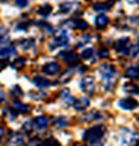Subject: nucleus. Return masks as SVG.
Masks as SVG:
<instances>
[{
  "mask_svg": "<svg viewBox=\"0 0 139 146\" xmlns=\"http://www.w3.org/2000/svg\"><path fill=\"white\" fill-rule=\"evenodd\" d=\"M4 132H5V130H4V127H1V126H0V141H1V139H3Z\"/></svg>",
  "mask_w": 139,
  "mask_h": 146,
  "instance_id": "nucleus-43",
  "label": "nucleus"
},
{
  "mask_svg": "<svg viewBox=\"0 0 139 146\" xmlns=\"http://www.w3.org/2000/svg\"><path fill=\"white\" fill-rule=\"evenodd\" d=\"M38 26H40L41 29H43V30L46 31L48 34H54V29H52V27H51L50 25H48V23H45V22H42V23H38Z\"/></svg>",
  "mask_w": 139,
  "mask_h": 146,
  "instance_id": "nucleus-32",
  "label": "nucleus"
},
{
  "mask_svg": "<svg viewBox=\"0 0 139 146\" xmlns=\"http://www.w3.org/2000/svg\"><path fill=\"white\" fill-rule=\"evenodd\" d=\"M23 136L20 132H11L7 137V146H21L23 144Z\"/></svg>",
  "mask_w": 139,
  "mask_h": 146,
  "instance_id": "nucleus-7",
  "label": "nucleus"
},
{
  "mask_svg": "<svg viewBox=\"0 0 139 146\" xmlns=\"http://www.w3.org/2000/svg\"><path fill=\"white\" fill-rule=\"evenodd\" d=\"M60 100L67 106V107H71V106H73V103H74V98L70 94V90L68 89H63L62 92H60Z\"/></svg>",
  "mask_w": 139,
  "mask_h": 146,
  "instance_id": "nucleus-11",
  "label": "nucleus"
},
{
  "mask_svg": "<svg viewBox=\"0 0 139 146\" xmlns=\"http://www.w3.org/2000/svg\"><path fill=\"white\" fill-rule=\"evenodd\" d=\"M128 3L133 4V5H138L139 4V0H128Z\"/></svg>",
  "mask_w": 139,
  "mask_h": 146,
  "instance_id": "nucleus-44",
  "label": "nucleus"
},
{
  "mask_svg": "<svg viewBox=\"0 0 139 146\" xmlns=\"http://www.w3.org/2000/svg\"><path fill=\"white\" fill-rule=\"evenodd\" d=\"M22 130L27 133V135H29L31 131H32V122H30V121H27L23 125H22Z\"/></svg>",
  "mask_w": 139,
  "mask_h": 146,
  "instance_id": "nucleus-30",
  "label": "nucleus"
},
{
  "mask_svg": "<svg viewBox=\"0 0 139 146\" xmlns=\"http://www.w3.org/2000/svg\"><path fill=\"white\" fill-rule=\"evenodd\" d=\"M138 53H139V46H138V45H136V46L132 45V48H131V50H130L131 57H136Z\"/></svg>",
  "mask_w": 139,
  "mask_h": 146,
  "instance_id": "nucleus-39",
  "label": "nucleus"
},
{
  "mask_svg": "<svg viewBox=\"0 0 139 146\" xmlns=\"http://www.w3.org/2000/svg\"><path fill=\"white\" fill-rule=\"evenodd\" d=\"M67 124H68V122H67V119H66L65 117H59V118H57V119L54 122V126H55V127H58V129H63V127H66Z\"/></svg>",
  "mask_w": 139,
  "mask_h": 146,
  "instance_id": "nucleus-25",
  "label": "nucleus"
},
{
  "mask_svg": "<svg viewBox=\"0 0 139 146\" xmlns=\"http://www.w3.org/2000/svg\"><path fill=\"white\" fill-rule=\"evenodd\" d=\"M24 64H26V58L20 57V58H16V59L13 62L12 66H13V68H15V70H21V68H23Z\"/></svg>",
  "mask_w": 139,
  "mask_h": 146,
  "instance_id": "nucleus-24",
  "label": "nucleus"
},
{
  "mask_svg": "<svg viewBox=\"0 0 139 146\" xmlns=\"http://www.w3.org/2000/svg\"><path fill=\"white\" fill-rule=\"evenodd\" d=\"M15 5L20 8H23V7H27L28 5V0H15Z\"/></svg>",
  "mask_w": 139,
  "mask_h": 146,
  "instance_id": "nucleus-38",
  "label": "nucleus"
},
{
  "mask_svg": "<svg viewBox=\"0 0 139 146\" xmlns=\"http://www.w3.org/2000/svg\"><path fill=\"white\" fill-rule=\"evenodd\" d=\"M89 104H91V102H89L88 98H80L79 100L74 101L73 107H74V109L77 111H83L89 107Z\"/></svg>",
  "mask_w": 139,
  "mask_h": 146,
  "instance_id": "nucleus-10",
  "label": "nucleus"
},
{
  "mask_svg": "<svg viewBox=\"0 0 139 146\" xmlns=\"http://www.w3.org/2000/svg\"><path fill=\"white\" fill-rule=\"evenodd\" d=\"M4 116L8 119V121H13L14 118H15V113L14 111H12V110H9V109H6V110H4Z\"/></svg>",
  "mask_w": 139,
  "mask_h": 146,
  "instance_id": "nucleus-33",
  "label": "nucleus"
},
{
  "mask_svg": "<svg viewBox=\"0 0 139 146\" xmlns=\"http://www.w3.org/2000/svg\"><path fill=\"white\" fill-rule=\"evenodd\" d=\"M73 76V70L72 68H67L63 72V74H60V77L58 78V81L57 82H60V84H66L70 80H71Z\"/></svg>",
  "mask_w": 139,
  "mask_h": 146,
  "instance_id": "nucleus-17",
  "label": "nucleus"
},
{
  "mask_svg": "<svg viewBox=\"0 0 139 146\" xmlns=\"http://www.w3.org/2000/svg\"><path fill=\"white\" fill-rule=\"evenodd\" d=\"M59 70H60L59 65L57 63H55V62L48 63L42 67V72L45 73V74H48V76H56L57 73L59 72Z\"/></svg>",
  "mask_w": 139,
  "mask_h": 146,
  "instance_id": "nucleus-9",
  "label": "nucleus"
},
{
  "mask_svg": "<svg viewBox=\"0 0 139 146\" xmlns=\"http://www.w3.org/2000/svg\"><path fill=\"white\" fill-rule=\"evenodd\" d=\"M58 58L66 62L68 65H77L78 62H79V56L77 53H74L73 51L71 50H65V51H62L58 53Z\"/></svg>",
  "mask_w": 139,
  "mask_h": 146,
  "instance_id": "nucleus-4",
  "label": "nucleus"
},
{
  "mask_svg": "<svg viewBox=\"0 0 139 146\" xmlns=\"http://www.w3.org/2000/svg\"><path fill=\"white\" fill-rule=\"evenodd\" d=\"M41 144V141L37 139V138H35V139H31L29 143H28V146H38Z\"/></svg>",
  "mask_w": 139,
  "mask_h": 146,
  "instance_id": "nucleus-41",
  "label": "nucleus"
},
{
  "mask_svg": "<svg viewBox=\"0 0 139 146\" xmlns=\"http://www.w3.org/2000/svg\"><path fill=\"white\" fill-rule=\"evenodd\" d=\"M54 45H66L68 43V35L65 29H62L54 37Z\"/></svg>",
  "mask_w": 139,
  "mask_h": 146,
  "instance_id": "nucleus-8",
  "label": "nucleus"
},
{
  "mask_svg": "<svg viewBox=\"0 0 139 146\" xmlns=\"http://www.w3.org/2000/svg\"><path fill=\"white\" fill-rule=\"evenodd\" d=\"M81 58L82 59H85V60H91L92 58H93V56H94V49L93 48H87V49H85L82 52H81Z\"/></svg>",
  "mask_w": 139,
  "mask_h": 146,
  "instance_id": "nucleus-23",
  "label": "nucleus"
},
{
  "mask_svg": "<svg viewBox=\"0 0 139 146\" xmlns=\"http://www.w3.org/2000/svg\"><path fill=\"white\" fill-rule=\"evenodd\" d=\"M134 146H139V143H138V144H136V145H134Z\"/></svg>",
  "mask_w": 139,
  "mask_h": 146,
  "instance_id": "nucleus-46",
  "label": "nucleus"
},
{
  "mask_svg": "<svg viewBox=\"0 0 139 146\" xmlns=\"http://www.w3.org/2000/svg\"><path fill=\"white\" fill-rule=\"evenodd\" d=\"M64 25H65L67 28H70V29H77V20H74V19L67 20Z\"/></svg>",
  "mask_w": 139,
  "mask_h": 146,
  "instance_id": "nucleus-34",
  "label": "nucleus"
},
{
  "mask_svg": "<svg viewBox=\"0 0 139 146\" xmlns=\"http://www.w3.org/2000/svg\"><path fill=\"white\" fill-rule=\"evenodd\" d=\"M89 41H91V36H89V35H82L81 37H80V40H79V42L77 43V48L79 49V48L85 46Z\"/></svg>",
  "mask_w": 139,
  "mask_h": 146,
  "instance_id": "nucleus-28",
  "label": "nucleus"
},
{
  "mask_svg": "<svg viewBox=\"0 0 139 146\" xmlns=\"http://www.w3.org/2000/svg\"><path fill=\"white\" fill-rule=\"evenodd\" d=\"M108 54H109V50L107 48H103L99 51V56L100 58H107L108 57Z\"/></svg>",
  "mask_w": 139,
  "mask_h": 146,
  "instance_id": "nucleus-37",
  "label": "nucleus"
},
{
  "mask_svg": "<svg viewBox=\"0 0 139 146\" xmlns=\"http://www.w3.org/2000/svg\"><path fill=\"white\" fill-rule=\"evenodd\" d=\"M13 110L16 113H28L29 111V106L23 104L19 101L13 102Z\"/></svg>",
  "mask_w": 139,
  "mask_h": 146,
  "instance_id": "nucleus-21",
  "label": "nucleus"
},
{
  "mask_svg": "<svg viewBox=\"0 0 139 146\" xmlns=\"http://www.w3.org/2000/svg\"><path fill=\"white\" fill-rule=\"evenodd\" d=\"M6 66H7V62H6L5 59H0V71L5 70Z\"/></svg>",
  "mask_w": 139,
  "mask_h": 146,
  "instance_id": "nucleus-42",
  "label": "nucleus"
},
{
  "mask_svg": "<svg viewBox=\"0 0 139 146\" xmlns=\"http://www.w3.org/2000/svg\"><path fill=\"white\" fill-rule=\"evenodd\" d=\"M109 23V19L106 15H99L96 19H95V26L97 29H103L104 27H107Z\"/></svg>",
  "mask_w": 139,
  "mask_h": 146,
  "instance_id": "nucleus-16",
  "label": "nucleus"
},
{
  "mask_svg": "<svg viewBox=\"0 0 139 146\" xmlns=\"http://www.w3.org/2000/svg\"><path fill=\"white\" fill-rule=\"evenodd\" d=\"M89 28V25L87 23L86 21L83 20H77V29H80V30H86Z\"/></svg>",
  "mask_w": 139,
  "mask_h": 146,
  "instance_id": "nucleus-31",
  "label": "nucleus"
},
{
  "mask_svg": "<svg viewBox=\"0 0 139 146\" xmlns=\"http://www.w3.org/2000/svg\"><path fill=\"white\" fill-rule=\"evenodd\" d=\"M137 67H138V70H139V64H138V65H137Z\"/></svg>",
  "mask_w": 139,
  "mask_h": 146,
  "instance_id": "nucleus-47",
  "label": "nucleus"
},
{
  "mask_svg": "<svg viewBox=\"0 0 139 146\" xmlns=\"http://www.w3.org/2000/svg\"><path fill=\"white\" fill-rule=\"evenodd\" d=\"M32 123H34V126L36 127L37 130H41V131L45 130L46 127H48V124H49L48 119L44 116H37V117H35V119H34Z\"/></svg>",
  "mask_w": 139,
  "mask_h": 146,
  "instance_id": "nucleus-13",
  "label": "nucleus"
},
{
  "mask_svg": "<svg viewBox=\"0 0 139 146\" xmlns=\"http://www.w3.org/2000/svg\"><path fill=\"white\" fill-rule=\"evenodd\" d=\"M30 96L34 99V100H42L45 98V94L43 93H38V92H30Z\"/></svg>",
  "mask_w": 139,
  "mask_h": 146,
  "instance_id": "nucleus-36",
  "label": "nucleus"
},
{
  "mask_svg": "<svg viewBox=\"0 0 139 146\" xmlns=\"http://www.w3.org/2000/svg\"><path fill=\"white\" fill-rule=\"evenodd\" d=\"M4 100H5V95H4V93L0 92V103H1Z\"/></svg>",
  "mask_w": 139,
  "mask_h": 146,
  "instance_id": "nucleus-45",
  "label": "nucleus"
},
{
  "mask_svg": "<svg viewBox=\"0 0 139 146\" xmlns=\"http://www.w3.org/2000/svg\"><path fill=\"white\" fill-rule=\"evenodd\" d=\"M32 84L36 86V87L41 88V89H42V88H46V87H49V86L51 85V82H50L49 80H46L45 78H42V77H40V76H37V77L34 78Z\"/></svg>",
  "mask_w": 139,
  "mask_h": 146,
  "instance_id": "nucleus-15",
  "label": "nucleus"
},
{
  "mask_svg": "<svg viewBox=\"0 0 139 146\" xmlns=\"http://www.w3.org/2000/svg\"><path fill=\"white\" fill-rule=\"evenodd\" d=\"M106 126L103 125H95L89 129H87L82 136L83 140L88 143L89 146H102L104 140L103 137L106 135Z\"/></svg>",
  "mask_w": 139,
  "mask_h": 146,
  "instance_id": "nucleus-1",
  "label": "nucleus"
},
{
  "mask_svg": "<svg viewBox=\"0 0 139 146\" xmlns=\"http://www.w3.org/2000/svg\"><path fill=\"white\" fill-rule=\"evenodd\" d=\"M19 45L23 49V50H29L31 48H34L35 45V40L34 38H26L19 42Z\"/></svg>",
  "mask_w": 139,
  "mask_h": 146,
  "instance_id": "nucleus-22",
  "label": "nucleus"
},
{
  "mask_svg": "<svg viewBox=\"0 0 139 146\" xmlns=\"http://www.w3.org/2000/svg\"><path fill=\"white\" fill-rule=\"evenodd\" d=\"M13 56H16V50L14 46H4L3 49H0V58L8 59Z\"/></svg>",
  "mask_w": 139,
  "mask_h": 146,
  "instance_id": "nucleus-12",
  "label": "nucleus"
},
{
  "mask_svg": "<svg viewBox=\"0 0 139 146\" xmlns=\"http://www.w3.org/2000/svg\"><path fill=\"white\" fill-rule=\"evenodd\" d=\"M111 5L109 3H95L93 5V11L97 13H103V12H108Z\"/></svg>",
  "mask_w": 139,
  "mask_h": 146,
  "instance_id": "nucleus-18",
  "label": "nucleus"
},
{
  "mask_svg": "<svg viewBox=\"0 0 139 146\" xmlns=\"http://www.w3.org/2000/svg\"><path fill=\"white\" fill-rule=\"evenodd\" d=\"M138 46H139V42H138Z\"/></svg>",
  "mask_w": 139,
  "mask_h": 146,
  "instance_id": "nucleus-48",
  "label": "nucleus"
},
{
  "mask_svg": "<svg viewBox=\"0 0 139 146\" xmlns=\"http://www.w3.org/2000/svg\"><path fill=\"white\" fill-rule=\"evenodd\" d=\"M51 12H52V7L50 5H44V6H42V7L38 8V14L41 16H44V17L48 16Z\"/></svg>",
  "mask_w": 139,
  "mask_h": 146,
  "instance_id": "nucleus-26",
  "label": "nucleus"
},
{
  "mask_svg": "<svg viewBox=\"0 0 139 146\" xmlns=\"http://www.w3.org/2000/svg\"><path fill=\"white\" fill-rule=\"evenodd\" d=\"M114 48L117 52H119L120 54H123V56H125V54H129L130 53V50L132 48L131 43H130V40L128 37H122L119 40H117L114 44Z\"/></svg>",
  "mask_w": 139,
  "mask_h": 146,
  "instance_id": "nucleus-3",
  "label": "nucleus"
},
{
  "mask_svg": "<svg viewBox=\"0 0 139 146\" xmlns=\"http://www.w3.org/2000/svg\"><path fill=\"white\" fill-rule=\"evenodd\" d=\"M99 74L103 81V85H104V89L106 90H109L111 89V87L114 86V81H115V78H116V74L117 72L116 70L111 66V65H107V64H102L99 70Z\"/></svg>",
  "mask_w": 139,
  "mask_h": 146,
  "instance_id": "nucleus-2",
  "label": "nucleus"
},
{
  "mask_svg": "<svg viewBox=\"0 0 139 146\" xmlns=\"http://www.w3.org/2000/svg\"><path fill=\"white\" fill-rule=\"evenodd\" d=\"M123 89H124V92L129 94H139V86L132 82H126L123 86Z\"/></svg>",
  "mask_w": 139,
  "mask_h": 146,
  "instance_id": "nucleus-20",
  "label": "nucleus"
},
{
  "mask_svg": "<svg viewBox=\"0 0 139 146\" xmlns=\"http://www.w3.org/2000/svg\"><path fill=\"white\" fill-rule=\"evenodd\" d=\"M80 89L82 92L87 93V94H94V90H95V81L93 77H85L80 84Z\"/></svg>",
  "mask_w": 139,
  "mask_h": 146,
  "instance_id": "nucleus-5",
  "label": "nucleus"
},
{
  "mask_svg": "<svg viewBox=\"0 0 139 146\" xmlns=\"http://www.w3.org/2000/svg\"><path fill=\"white\" fill-rule=\"evenodd\" d=\"M102 118V115L96 111V110H93L88 114H85L82 117H80V121L81 122H92V121H97V119H101Z\"/></svg>",
  "mask_w": 139,
  "mask_h": 146,
  "instance_id": "nucleus-14",
  "label": "nucleus"
},
{
  "mask_svg": "<svg viewBox=\"0 0 139 146\" xmlns=\"http://www.w3.org/2000/svg\"><path fill=\"white\" fill-rule=\"evenodd\" d=\"M72 3H63L60 6H59V12L60 13H64V14H66V13H68L72 9Z\"/></svg>",
  "mask_w": 139,
  "mask_h": 146,
  "instance_id": "nucleus-29",
  "label": "nucleus"
},
{
  "mask_svg": "<svg viewBox=\"0 0 139 146\" xmlns=\"http://www.w3.org/2000/svg\"><path fill=\"white\" fill-rule=\"evenodd\" d=\"M118 106L122 109H124V110H134L136 108H138L139 103H138L137 100H134L132 98H125V99L119 100Z\"/></svg>",
  "mask_w": 139,
  "mask_h": 146,
  "instance_id": "nucleus-6",
  "label": "nucleus"
},
{
  "mask_svg": "<svg viewBox=\"0 0 139 146\" xmlns=\"http://www.w3.org/2000/svg\"><path fill=\"white\" fill-rule=\"evenodd\" d=\"M125 77L130 79H139V70L137 66H131L125 70Z\"/></svg>",
  "mask_w": 139,
  "mask_h": 146,
  "instance_id": "nucleus-19",
  "label": "nucleus"
},
{
  "mask_svg": "<svg viewBox=\"0 0 139 146\" xmlns=\"http://www.w3.org/2000/svg\"><path fill=\"white\" fill-rule=\"evenodd\" d=\"M44 144H45V146H62L56 139H54V138H50V139H46L45 141H43Z\"/></svg>",
  "mask_w": 139,
  "mask_h": 146,
  "instance_id": "nucleus-35",
  "label": "nucleus"
},
{
  "mask_svg": "<svg viewBox=\"0 0 139 146\" xmlns=\"http://www.w3.org/2000/svg\"><path fill=\"white\" fill-rule=\"evenodd\" d=\"M11 94H12V96H14V98H22L23 96V92H22V89L17 86V85H15L12 89H11Z\"/></svg>",
  "mask_w": 139,
  "mask_h": 146,
  "instance_id": "nucleus-27",
  "label": "nucleus"
},
{
  "mask_svg": "<svg viewBox=\"0 0 139 146\" xmlns=\"http://www.w3.org/2000/svg\"><path fill=\"white\" fill-rule=\"evenodd\" d=\"M7 34H8V30L7 29H5L4 27H0V40L6 38L7 37Z\"/></svg>",
  "mask_w": 139,
  "mask_h": 146,
  "instance_id": "nucleus-40",
  "label": "nucleus"
}]
</instances>
